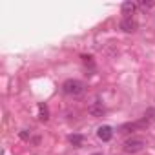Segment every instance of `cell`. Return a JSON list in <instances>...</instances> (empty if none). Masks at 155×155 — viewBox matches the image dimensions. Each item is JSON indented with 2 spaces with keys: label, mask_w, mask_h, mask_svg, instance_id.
I'll list each match as a JSON object with an SVG mask.
<instances>
[{
  "label": "cell",
  "mask_w": 155,
  "mask_h": 155,
  "mask_svg": "<svg viewBox=\"0 0 155 155\" xmlns=\"http://www.w3.org/2000/svg\"><path fill=\"white\" fill-rule=\"evenodd\" d=\"M84 82L77 81V79H68L64 84H62V91L64 95H69V97H79L84 93Z\"/></svg>",
  "instance_id": "6da1fadb"
},
{
  "label": "cell",
  "mask_w": 155,
  "mask_h": 155,
  "mask_svg": "<svg viewBox=\"0 0 155 155\" xmlns=\"http://www.w3.org/2000/svg\"><path fill=\"white\" fill-rule=\"evenodd\" d=\"M82 140H84L82 135H77V133H75V135H69V142H71L73 146H77V148L82 146Z\"/></svg>",
  "instance_id": "ba28073f"
},
{
  "label": "cell",
  "mask_w": 155,
  "mask_h": 155,
  "mask_svg": "<svg viewBox=\"0 0 155 155\" xmlns=\"http://www.w3.org/2000/svg\"><path fill=\"white\" fill-rule=\"evenodd\" d=\"M153 4L151 2H140V8H151Z\"/></svg>",
  "instance_id": "30bf717a"
},
{
  "label": "cell",
  "mask_w": 155,
  "mask_h": 155,
  "mask_svg": "<svg viewBox=\"0 0 155 155\" xmlns=\"http://www.w3.org/2000/svg\"><path fill=\"white\" fill-rule=\"evenodd\" d=\"M135 9H137V4H135V2H130V0H128V2L122 4V15H124V17H131Z\"/></svg>",
  "instance_id": "8992f818"
},
{
  "label": "cell",
  "mask_w": 155,
  "mask_h": 155,
  "mask_svg": "<svg viewBox=\"0 0 155 155\" xmlns=\"http://www.w3.org/2000/svg\"><path fill=\"white\" fill-rule=\"evenodd\" d=\"M97 137H99L102 142L111 140V137H113V130H111V126H101V128L97 130Z\"/></svg>",
  "instance_id": "277c9868"
},
{
  "label": "cell",
  "mask_w": 155,
  "mask_h": 155,
  "mask_svg": "<svg viewBox=\"0 0 155 155\" xmlns=\"http://www.w3.org/2000/svg\"><path fill=\"white\" fill-rule=\"evenodd\" d=\"M29 135H31V131H28V130H22V131H20V139H24V140H28Z\"/></svg>",
  "instance_id": "9c48e42d"
},
{
  "label": "cell",
  "mask_w": 155,
  "mask_h": 155,
  "mask_svg": "<svg viewBox=\"0 0 155 155\" xmlns=\"http://www.w3.org/2000/svg\"><path fill=\"white\" fill-rule=\"evenodd\" d=\"M148 115H150L151 119H155V108H153V110H150V111H148Z\"/></svg>",
  "instance_id": "8fae6325"
},
{
  "label": "cell",
  "mask_w": 155,
  "mask_h": 155,
  "mask_svg": "<svg viewBox=\"0 0 155 155\" xmlns=\"http://www.w3.org/2000/svg\"><path fill=\"white\" fill-rule=\"evenodd\" d=\"M90 113L95 115V117H102V115L106 113V108H104V104H102L101 101H95V102L90 106Z\"/></svg>",
  "instance_id": "5b68a950"
},
{
  "label": "cell",
  "mask_w": 155,
  "mask_h": 155,
  "mask_svg": "<svg viewBox=\"0 0 155 155\" xmlns=\"http://www.w3.org/2000/svg\"><path fill=\"white\" fill-rule=\"evenodd\" d=\"M120 29H122L124 33H133V31L137 29V22H135L131 17H124V18L120 20Z\"/></svg>",
  "instance_id": "3957f363"
},
{
  "label": "cell",
  "mask_w": 155,
  "mask_h": 155,
  "mask_svg": "<svg viewBox=\"0 0 155 155\" xmlns=\"http://www.w3.org/2000/svg\"><path fill=\"white\" fill-rule=\"evenodd\" d=\"M144 146H146V142H144L140 137H131V139H126V140H124L122 150H124L126 153H139V151L144 150Z\"/></svg>",
  "instance_id": "7a4b0ae2"
},
{
  "label": "cell",
  "mask_w": 155,
  "mask_h": 155,
  "mask_svg": "<svg viewBox=\"0 0 155 155\" xmlns=\"http://www.w3.org/2000/svg\"><path fill=\"white\" fill-rule=\"evenodd\" d=\"M38 117H40V120H48L49 119V110H48L46 104H38Z\"/></svg>",
  "instance_id": "52a82bcc"
}]
</instances>
